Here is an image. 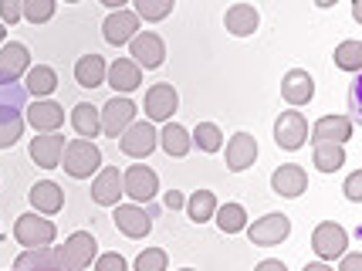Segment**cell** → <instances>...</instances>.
Segmentation results:
<instances>
[{
    "label": "cell",
    "instance_id": "6da1fadb",
    "mask_svg": "<svg viewBox=\"0 0 362 271\" xmlns=\"http://www.w3.org/2000/svg\"><path fill=\"white\" fill-rule=\"evenodd\" d=\"M24 102L28 88H21L17 81L0 85V149H11L24 136Z\"/></svg>",
    "mask_w": 362,
    "mask_h": 271
},
{
    "label": "cell",
    "instance_id": "7a4b0ae2",
    "mask_svg": "<svg viewBox=\"0 0 362 271\" xmlns=\"http://www.w3.org/2000/svg\"><path fill=\"white\" fill-rule=\"evenodd\" d=\"M62 166L68 176L75 180H88L92 173L102 170V149L92 143V139H71L64 143V153H62Z\"/></svg>",
    "mask_w": 362,
    "mask_h": 271
},
{
    "label": "cell",
    "instance_id": "3957f363",
    "mask_svg": "<svg viewBox=\"0 0 362 271\" xmlns=\"http://www.w3.org/2000/svg\"><path fill=\"white\" fill-rule=\"evenodd\" d=\"M136 102L132 98H126V96H115V98H109L102 109H98V119H102V132L105 136H112V139H119L122 132H126L132 122H136Z\"/></svg>",
    "mask_w": 362,
    "mask_h": 271
},
{
    "label": "cell",
    "instance_id": "277c9868",
    "mask_svg": "<svg viewBox=\"0 0 362 271\" xmlns=\"http://www.w3.org/2000/svg\"><path fill=\"white\" fill-rule=\"evenodd\" d=\"M14 238H17V244H24V248H47V244H54V238H58V227L47 221V217L21 214L14 224Z\"/></svg>",
    "mask_w": 362,
    "mask_h": 271
},
{
    "label": "cell",
    "instance_id": "5b68a950",
    "mask_svg": "<svg viewBox=\"0 0 362 271\" xmlns=\"http://www.w3.org/2000/svg\"><path fill=\"white\" fill-rule=\"evenodd\" d=\"M244 231H247L254 248H274V244H281L291 234V221L284 214H264V217H257L254 224H247Z\"/></svg>",
    "mask_w": 362,
    "mask_h": 271
},
{
    "label": "cell",
    "instance_id": "8992f818",
    "mask_svg": "<svg viewBox=\"0 0 362 271\" xmlns=\"http://www.w3.org/2000/svg\"><path fill=\"white\" fill-rule=\"evenodd\" d=\"M156 146H159V132L149 119H146V122H132V126L119 136V149H122L126 156H132V160H146Z\"/></svg>",
    "mask_w": 362,
    "mask_h": 271
},
{
    "label": "cell",
    "instance_id": "52a82bcc",
    "mask_svg": "<svg viewBox=\"0 0 362 271\" xmlns=\"http://www.w3.org/2000/svg\"><path fill=\"white\" fill-rule=\"evenodd\" d=\"M346 244H349V234L342 224L335 221H325L318 224L315 231H312V251H315L322 261H335V258L346 255Z\"/></svg>",
    "mask_w": 362,
    "mask_h": 271
},
{
    "label": "cell",
    "instance_id": "ba28073f",
    "mask_svg": "<svg viewBox=\"0 0 362 271\" xmlns=\"http://www.w3.org/2000/svg\"><path fill=\"white\" fill-rule=\"evenodd\" d=\"M274 143L288 149V153H295L301 146L308 143V122H305V115L298 109H288L278 115V122H274Z\"/></svg>",
    "mask_w": 362,
    "mask_h": 271
},
{
    "label": "cell",
    "instance_id": "9c48e42d",
    "mask_svg": "<svg viewBox=\"0 0 362 271\" xmlns=\"http://www.w3.org/2000/svg\"><path fill=\"white\" fill-rule=\"evenodd\" d=\"M98 255V241L88 234V231H75L71 238L58 248V258H62V268H88Z\"/></svg>",
    "mask_w": 362,
    "mask_h": 271
},
{
    "label": "cell",
    "instance_id": "30bf717a",
    "mask_svg": "<svg viewBox=\"0 0 362 271\" xmlns=\"http://www.w3.org/2000/svg\"><path fill=\"white\" fill-rule=\"evenodd\" d=\"M146 119L149 122H170L173 119V112L180 109V96H176V88L170 81H156L149 92H146Z\"/></svg>",
    "mask_w": 362,
    "mask_h": 271
},
{
    "label": "cell",
    "instance_id": "8fae6325",
    "mask_svg": "<svg viewBox=\"0 0 362 271\" xmlns=\"http://www.w3.org/2000/svg\"><path fill=\"white\" fill-rule=\"evenodd\" d=\"M129 54H132V62L139 68L153 71V68H159L166 62V45H163V38L156 31H139L129 41Z\"/></svg>",
    "mask_w": 362,
    "mask_h": 271
},
{
    "label": "cell",
    "instance_id": "7c38bea8",
    "mask_svg": "<svg viewBox=\"0 0 362 271\" xmlns=\"http://www.w3.org/2000/svg\"><path fill=\"white\" fill-rule=\"evenodd\" d=\"M122 190L136 200V204H149L153 197L159 193V176L156 170H149V166H142V163H136V166H129L126 173H122Z\"/></svg>",
    "mask_w": 362,
    "mask_h": 271
},
{
    "label": "cell",
    "instance_id": "4fadbf2b",
    "mask_svg": "<svg viewBox=\"0 0 362 271\" xmlns=\"http://www.w3.org/2000/svg\"><path fill=\"white\" fill-rule=\"evenodd\" d=\"M24 122L34 132H58L64 122V109L51 98H37L34 105H24Z\"/></svg>",
    "mask_w": 362,
    "mask_h": 271
},
{
    "label": "cell",
    "instance_id": "5bb4252c",
    "mask_svg": "<svg viewBox=\"0 0 362 271\" xmlns=\"http://www.w3.org/2000/svg\"><path fill=\"white\" fill-rule=\"evenodd\" d=\"M112 221H115V227H119L126 238H132V241L146 238V234L153 231V217H149L142 207H136V204H115Z\"/></svg>",
    "mask_w": 362,
    "mask_h": 271
},
{
    "label": "cell",
    "instance_id": "9a60e30c",
    "mask_svg": "<svg viewBox=\"0 0 362 271\" xmlns=\"http://www.w3.org/2000/svg\"><path fill=\"white\" fill-rule=\"evenodd\" d=\"M139 34V17L132 14V11H112L109 17H105V24H102V38L109 41V45H115V48H122V45H129L132 38Z\"/></svg>",
    "mask_w": 362,
    "mask_h": 271
},
{
    "label": "cell",
    "instance_id": "2e32d148",
    "mask_svg": "<svg viewBox=\"0 0 362 271\" xmlns=\"http://www.w3.org/2000/svg\"><path fill=\"white\" fill-rule=\"evenodd\" d=\"M271 190L278 193V197H288V200L301 197V193L308 190V173H305V166H298V163H284V166H278V170L271 173Z\"/></svg>",
    "mask_w": 362,
    "mask_h": 271
},
{
    "label": "cell",
    "instance_id": "e0dca14e",
    "mask_svg": "<svg viewBox=\"0 0 362 271\" xmlns=\"http://www.w3.org/2000/svg\"><path fill=\"white\" fill-rule=\"evenodd\" d=\"M31 68V51L24 48L21 41H11L0 48V85H11V81L24 79Z\"/></svg>",
    "mask_w": 362,
    "mask_h": 271
},
{
    "label": "cell",
    "instance_id": "ac0fdd59",
    "mask_svg": "<svg viewBox=\"0 0 362 271\" xmlns=\"http://www.w3.org/2000/svg\"><path fill=\"white\" fill-rule=\"evenodd\" d=\"M105 81L115 88V96H129L142 85V68L132 58H115V62L105 68Z\"/></svg>",
    "mask_w": 362,
    "mask_h": 271
},
{
    "label": "cell",
    "instance_id": "d6986e66",
    "mask_svg": "<svg viewBox=\"0 0 362 271\" xmlns=\"http://www.w3.org/2000/svg\"><path fill=\"white\" fill-rule=\"evenodd\" d=\"M122 193L126 190H122V173H119V166H102L98 176L92 180V200L102 204V207H115Z\"/></svg>",
    "mask_w": 362,
    "mask_h": 271
},
{
    "label": "cell",
    "instance_id": "ffe728a7",
    "mask_svg": "<svg viewBox=\"0 0 362 271\" xmlns=\"http://www.w3.org/2000/svg\"><path fill=\"white\" fill-rule=\"evenodd\" d=\"M352 119L349 115H322L315 126H312V143H342L346 146L352 139Z\"/></svg>",
    "mask_w": 362,
    "mask_h": 271
},
{
    "label": "cell",
    "instance_id": "44dd1931",
    "mask_svg": "<svg viewBox=\"0 0 362 271\" xmlns=\"http://www.w3.org/2000/svg\"><path fill=\"white\" fill-rule=\"evenodd\" d=\"M281 96L288 105H308L315 96V79L305 68H291L281 79Z\"/></svg>",
    "mask_w": 362,
    "mask_h": 271
},
{
    "label": "cell",
    "instance_id": "7402d4cb",
    "mask_svg": "<svg viewBox=\"0 0 362 271\" xmlns=\"http://www.w3.org/2000/svg\"><path fill=\"white\" fill-rule=\"evenodd\" d=\"M62 153H64V136H58V132H41V136L31 139V160L41 170L62 166Z\"/></svg>",
    "mask_w": 362,
    "mask_h": 271
},
{
    "label": "cell",
    "instance_id": "603a6c76",
    "mask_svg": "<svg viewBox=\"0 0 362 271\" xmlns=\"http://www.w3.org/2000/svg\"><path fill=\"white\" fill-rule=\"evenodd\" d=\"M254 160H257V139L251 132L230 136V143H227V170L230 173H244L247 166H254Z\"/></svg>",
    "mask_w": 362,
    "mask_h": 271
},
{
    "label": "cell",
    "instance_id": "cb8c5ba5",
    "mask_svg": "<svg viewBox=\"0 0 362 271\" xmlns=\"http://www.w3.org/2000/svg\"><path fill=\"white\" fill-rule=\"evenodd\" d=\"M261 24V14L254 11L251 4H234L227 14H223V28L234 34V38H251Z\"/></svg>",
    "mask_w": 362,
    "mask_h": 271
},
{
    "label": "cell",
    "instance_id": "d4e9b609",
    "mask_svg": "<svg viewBox=\"0 0 362 271\" xmlns=\"http://www.w3.org/2000/svg\"><path fill=\"white\" fill-rule=\"evenodd\" d=\"M14 271H62V258L58 248H28L24 255L14 261Z\"/></svg>",
    "mask_w": 362,
    "mask_h": 271
},
{
    "label": "cell",
    "instance_id": "484cf974",
    "mask_svg": "<svg viewBox=\"0 0 362 271\" xmlns=\"http://www.w3.org/2000/svg\"><path fill=\"white\" fill-rule=\"evenodd\" d=\"M28 200L41 214H58L64 207V190L58 183H51V180H41V183H34L31 190H28Z\"/></svg>",
    "mask_w": 362,
    "mask_h": 271
},
{
    "label": "cell",
    "instance_id": "4316f807",
    "mask_svg": "<svg viewBox=\"0 0 362 271\" xmlns=\"http://www.w3.org/2000/svg\"><path fill=\"white\" fill-rule=\"evenodd\" d=\"M105 58L102 54H81L78 62H75V81H78L81 88H98V85H105Z\"/></svg>",
    "mask_w": 362,
    "mask_h": 271
},
{
    "label": "cell",
    "instance_id": "83f0119b",
    "mask_svg": "<svg viewBox=\"0 0 362 271\" xmlns=\"http://www.w3.org/2000/svg\"><path fill=\"white\" fill-rule=\"evenodd\" d=\"M24 88H28V96L34 98H47L54 88H58V75H54V68H47V64H34L28 68V75H24Z\"/></svg>",
    "mask_w": 362,
    "mask_h": 271
},
{
    "label": "cell",
    "instance_id": "f1b7e54d",
    "mask_svg": "<svg viewBox=\"0 0 362 271\" xmlns=\"http://www.w3.org/2000/svg\"><path fill=\"white\" fill-rule=\"evenodd\" d=\"M71 126H75V132H78V139H95V136L102 132L98 109H95L92 102H78V105L71 109Z\"/></svg>",
    "mask_w": 362,
    "mask_h": 271
},
{
    "label": "cell",
    "instance_id": "f546056e",
    "mask_svg": "<svg viewBox=\"0 0 362 271\" xmlns=\"http://www.w3.org/2000/svg\"><path fill=\"white\" fill-rule=\"evenodd\" d=\"M159 146L166 149V156H187L193 139H189V132L180 126V122L170 119V122L163 126V132H159Z\"/></svg>",
    "mask_w": 362,
    "mask_h": 271
},
{
    "label": "cell",
    "instance_id": "4dcf8cb0",
    "mask_svg": "<svg viewBox=\"0 0 362 271\" xmlns=\"http://www.w3.org/2000/svg\"><path fill=\"white\" fill-rule=\"evenodd\" d=\"M183 207H187L193 224H206L214 221V214H217V197H214V190H193Z\"/></svg>",
    "mask_w": 362,
    "mask_h": 271
},
{
    "label": "cell",
    "instance_id": "1f68e13d",
    "mask_svg": "<svg viewBox=\"0 0 362 271\" xmlns=\"http://www.w3.org/2000/svg\"><path fill=\"white\" fill-rule=\"evenodd\" d=\"M312 163H315V170H322V173H335V170L346 166V149H342V143H315Z\"/></svg>",
    "mask_w": 362,
    "mask_h": 271
},
{
    "label": "cell",
    "instance_id": "d6a6232c",
    "mask_svg": "<svg viewBox=\"0 0 362 271\" xmlns=\"http://www.w3.org/2000/svg\"><path fill=\"white\" fill-rule=\"evenodd\" d=\"M214 221H217V227H221L223 234H240L247 227V210L240 207V204H223V207H217Z\"/></svg>",
    "mask_w": 362,
    "mask_h": 271
},
{
    "label": "cell",
    "instance_id": "836d02e7",
    "mask_svg": "<svg viewBox=\"0 0 362 271\" xmlns=\"http://www.w3.org/2000/svg\"><path fill=\"white\" fill-rule=\"evenodd\" d=\"M132 4H136V17H139V21L159 24V21H166V17L173 14L176 0H132Z\"/></svg>",
    "mask_w": 362,
    "mask_h": 271
},
{
    "label": "cell",
    "instance_id": "e575fe53",
    "mask_svg": "<svg viewBox=\"0 0 362 271\" xmlns=\"http://www.w3.org/2000/svg\"><path fill=\"white\" fill-rule=\"evenodd\" d=\"M189 139L200 146V153H217L223 146V132L214 122H197V129L189 132Z\"/></svg>",
    "mask_w": 362,
    "mask_h": 271
},
{
    "label": "cell",
    "instance_id": "d590c367",
    "mask_svg": "<svg viewBox=\"0 0 362 271\" xmlns=\"http://www.w3.org/2000/svg\"><path fill=\"white\" fill-rule=\"evenodd\" d=\"M335 64L349 71V75H356L362 68V41H342L339 48H335Z\"/></svg>",
    "mask_w": 362,
    "mask_h": 271
},
{
    "label": "cell",
    "instance_id": "8d00e7d4",
    "mask_svg": "<svg viewBox=\"0 0 362 271\" xmlns=\"http://www.w3.org/2000/svg\"><path fill=\"white\" fill-rule=\"evenodd\" d=\"M54 7H58V0H24L21 4V17L31 21V24H45V21L54 17Z\"/></svg>",
    "mask_w": 362,
    "mask_h": 271
},
{
    "label": "cell",
    "instance_id": "74e56055",
    "mask_svg": "<svg viewBox=\"0 0 362 271\" xmlns=\"http://www.w3.org/2000/svg\"><path fill=\"white\" fill-rule=\"evenodd\" d=\"M136 271H166V251L163 248H146L136 258Z\"/></svg>",
    "mask_w": 362,
    "mask_h": 271
},
{
    "label": "cell",
    "instance_id": "f35d334b",
    "mask_svg": "<svg viewBox=\"0 0 362 271\" xmlns=\"http://www.w3.org/2000/svg\"><path fill=\"white\" fill-rule=\"evenodd\" d=\"M95 271H129V265L119 251H109V255H95Z\"/></svg>",
    "mask_w": 362,
    "mask_h": 271
},
{
    "label": "cell",
    "instance_id": "ab89813d",
    "mask_svg": "<svg viewBox=\"0 0 362 271\" xmlns=\"http://www.w3.org/2000/svg\"><path fill=\"white\" fill-rule=\"evenodd\" d=\"M21 4L24 0H0V21L14 28L17 21H21Z\"/></svg>",
    "mask_w": 362,
    "mask_h": 271
},
{
    "label": "cell",
    "instance_id": "60d3db41",
    "mask_svg": "<svg viewBox=\"0 0 362 271\" xmlns=\"http://www.w3.org/2000/svg\"><path fill=\"white\" fill-rule=\"evenodd\" d=\"M346 197L352 200V204H359L362 200V170H356V173L346 180Z\"/></svg>",
    "mask_w": 362,
    "mask_h": 271
},
{
    "label": "cell",
    "instance_id": "b9f144b4",
    "mask_svg": "<svg viewBox=\"0 0 362 271\" xmlns=\"http://www.w3.org/2000/svg\"><path fill=\"white\" fill-rule=\"evenodd\" d=\"M339 271H362V255H359V251H346V255H342Z\"/></svg>",
    "mask_w": 362,
    "mask_h": 271
},
{
    "label": "cell",
    "instance_id": "7bdbcfd3",
    "mask_svg": "<svg viewBox=\"0 0 362 271\" xmlns=\"http://www.w3.org/2000/svg\"><path fill=\"white\" fill-rule=\"evenodd\" d=\"M183 204H187V197H183L180 190H170V193H166V207H170V210L183 207Z\"/></svg>",
    "mask_w": 362,
    "mask_h": 271
},
{
    "label": "cell",
    "instance_id": "ee69618b",
    "mask_svg": "<svg viewBox=\"0 0 362 271\" xmlns=\"http://www.w3.org/2000/svg\"><path fill=\"white\" fill-rule=\"evenodd\" d=\"M254 271H288V268H284V261H278V258H268V261H261Z\"/></svg>",
    "mask_w": 362,
    "mask_h": 271
},
{
    "label": "cell",
    "instance_id": "f6af8a7d",
    "mask_svg": "<svg viewBox=\"0 0 362 271\" xmlns=\"http://www.w3.org/2000/svg\"><path fill=\"white\" fill-rule=\"evenodd\" d=\"M98 4H105V7H112V11H122V7L132 4V0H98Z\"/></svg>",
    "mask_w": 362,
    "mask_h": 271
},
{
    "label": "cell",
    "instance_id": "bcb514c9",
    "mask_svg": "<svg viewBox=\"0 0 362 271\" xmlns=\"http://www.w3.org/2000/svg\"><path fill=\"white\" fill-rule=\"evenodd\" d=\"M301 271H332V268L325 265V261H312V265H305Z\"/></svg>",
    "mask_w": 362,
    "mask_h": 271
},
{
    "label": "cell",
    "instance_id": "7dc6e473",
    "mask_svg": "<svg viewBox=\"0 0 362 271\" xmlns=\"http://www.w3.org/2000/svg\"><path fill=\"white\" fill-rule=\"evenodd\" d=\"M352 17H356V21H362V0H356V7H352Z\"/></svg>",
    "mask_w": 362,
    "mask_h": 271
},
{
    "label": "cell",
    "instance_id": "c3c4849f",
    "mask_svg": "<svg viewBox=\"0 0 362 271\" xmlns=\"http://www.w3.org/2000/svg\"><path fill=\"white\" fill-rule=\"evenodd\" d=\"M335 4H339V0H315V7H322V11H325V7H335Z\"/></svg>",
    "mask_w": 362,
    "mask_h": 271
},
{
    "label": "cell",
    "instance_id": "681fc988",
    "mask_svg": "<svg viewBox=\"0 0 362 271\" xmlns=\"http://www.w3.org/2000/svg\"><path fill=\"white\" fill-rule=\"evenodd\" d=\"M4 38H7V28H4V24H0V45H4Z\"/></svg>",
    "mask_w": 362,
    "mask_h": 271
},
{
    "label": "cell",
    "instance_id": "f907efd6",
    "mask_svg": "<svg viewBox=\"0 0 362 271\" xmlns=\"http://www.w3.org/2000/svg\"><path fill=\"white\" fill-rule=\"evenodd\" d=\"M62 271H85V268H62Z\"/></svg>",
    "mask_w": 362,
    "mask_h": 271
},
{
    "label": "cell",
    "instance_id": "816d5d0a",
    "mask_svg": "<svg viewBox=\"0 0 362 271\" xmlns=\"http://www.w3.org/2000/svg\"><path fill=\"white\" fill-rule=\"evenodd\" d=\"M64 4H78V0H64Z\"/></svg>",
    "mask_w": 362,
    "mask_h": 271
},
{
    "label": "cell",
    "instance_id": "f5cc1de1",
    "mask_svg": "<svg viewBox=\"0 0 362 271\" xmlns=\"http://www.w3.org/2000/svg\"><path fill=\"white\" fill-rule=\"evenodd\" d=\"M180 271H197V268H180Z\"/></svg>",
    "mask_w": 362,
    "mask_h": 271
}]
</instances>
